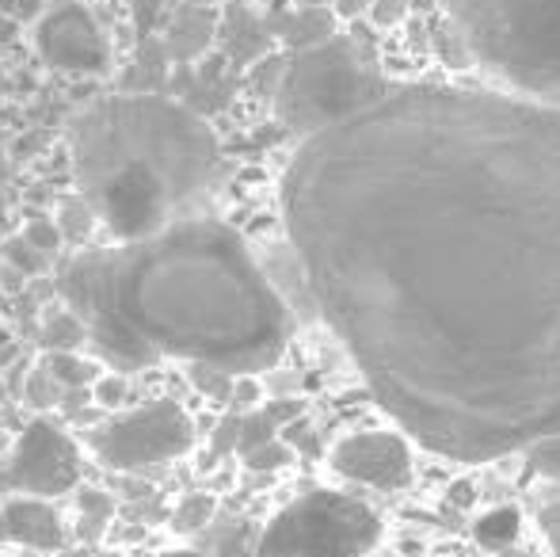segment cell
<instances>
[{"mask_svg": "<svg viewBox=\"0 0 560 557\" xmlns=\"http://www.w3.org/2000/svg\"><path fill=\"white\" fill-rule=\"evenodd\" d=\"M84 451L107 474H145L172 462L187 459L199 443L195 417L176 397H153V402L118 409L112 417H100L81 431Z\"/></svg>", "mask_w": 560, "mask_h": 557, "instance_id": "obj_7", "label": "cell"}, {"mask_svg": "<svg viewBox=\"0 0 560 557\" xmlns=\"http://www.w3.org/2000/svg\"><path fill=\"white\" fill-rule=\"evenodd\" d=\"M23 237L31 241V245L38 248V253H46L54 260V256L66 248V237H61L58 222H54V210H46V214H31L27 222H23Z\"/></svg>", "mask_w": 560, "mask_h": 557, "instance_id": "obj_24", "label": "cell"}, {"mask_svg": "<svg viewBox=\"0 0 560 557\" xmlns=\"http://www.w3.org/2000/svg\"><path fill=\"white\" fill-rule=\"evenodd\" d=\"M302 282L412 443L495 462L560 436V104L408 81L302 138Z\"/></svg>", "mask_w": 560, "mask_h": 557, "instance_id": "obj_1", "label": "cell"}, {"mask_svg": "<svg viewBox=\"0 0 560 557\" xmlns=\"http://www.w3.org/2000/svg\"><path fill=\"white\" fill-rule=\"evenodd\" d=\"M218 515V497L207 489H191L184 492V497L172 504L168 512V527L176 531V535H199V531H207L210 523H214Z\"/></svg>", "mask_w": 560, "mask_h": 557, "instance_id": "obj_16", "label": "cell"}, {"mask_svg": "<svg viewBox=\"0 0 560 557\" xmlns=\"http://www.w3.org/2000/svg\"><path fill=\"white\" fill-rule=\"evenodd\" d=\"M92 405H96L100 417H112L118 409H130V397H133V379L126 371H112L107 367L96 382H92Z\"/></svg>", "mask_w": 560, "mask_h": 557, "instance_id": "obj_19", "label": "cell"}, {"mask_svg": "<svg viewBox=\"0 0 560 557\" xmlns=\"http://www.w3.org/2000/svg\"><path fill=\"white\" fill-rule=\"evenodd\" d=\"M38 363L46 367V374H50L66 394L69 390H92V382L107 371L92 351H43Z\"/></svg>", "mask_w": 560, "mask_h": 557, "instance_id": "obj_13", "label": "cell"}, {"mask_svg": "<svg viewBox=\"0 0 560 557\" xmlns=\"http://www.w3.org/2000/svg\"><path fill=\"white\" fill-rule=\"evenodd\" d=\"M184 374H187V382H191L195 394L207 397V402H214V405H225V409H229L236 374L222 371V367H210V363H187Z\"/></svg>", "mask_w": 560, "mask_h": 557, "instance_id": "obj_20", "label": "cell"}, {"mask_svg": "<svg viewBox=\"0 0 560 557\" xmlns=\"http://www.w3.org/2000/svg\"><path fill=\"white\" fill-rule=\"evenodd\" d=\"M267 405V390H264V379L259 374H236L233 382V397H229V413L244 417V413H256Z\"/></svg>", "mask_w": 560, "mask_h": 557, "instance_id": "obj_25", "label": "cell"}, {"mask_svg": "<svg viewBox=\"0 0 560 557\" xmlns=\"http://www.w3.org/2000/svg\"><path fill=\"white\" fill-rule=\"evenodd\" d=\"M38 348L43 351H89V325L81 313H73L66 302L50 305L38 325Z\"/></svg>", "mask_w": 560, "mask_h": 557, "instance_id": "obj_12", "label": "cell"}, {"mask_svg": "<svg viewBox=\"0 0 560 557\" xmlns=\"http://www.w3.org/2000/svg\"><path fill=\"white\" fill-rule=\"evenodd\" d=\"M328 469L351 485L400 492L412 485L416 474L412 439L397 431H351L328 451Z\"/></svg>", "mask_w": 560, "mask_h": 557, "instance_id": "obj_10", "label": "cell"}, {"mask_svg": "<svg viewBox=\"0 0 560 557\" xmlns=\"http://www.w3.org/2000/svg\"><path fill=\"white\" fill-rule=\"evenodd\" d=\"M54 294L89 325L92 356L126 374L161 363L264 374L298 328L244 233L210 214H179L153 237L66 256Z\"/></svg>", "mask_w": 560, "mask_h": 557, "instance_id": "obj_2", "label": "cell"}, {"mask_svg": "<svg viewBox=\"0 0 560 557\" xmlns=\"http://www.w3.org/2000/svg\"><path fill=\"white\" fill-rule=\"evenodd\" d=\"M12 348V333H8V325H0V356Z\"/></svg>", "mask_w": 560, "mask_h": 557, "instance_id": "obj_30", "label": "cell"}, {"mask_svg": "<svg viewBox=\"0 0 560 557\" xmlns=\"http://www.w3.org/2000/svg\"><path fill=\"white\" fill-rule=\"evenodd\" d=\"M457 38L500 89L560 104V0H446Z\"/></svg>", "mask_w": 560, "mask_h": 557, "instance_id": "obj_4", "label": "cell"}, {"mask_svg": "<svg viewBox=\"0 0 560 557\" xmlns=\"http://www.w3.org/2000/svg\"><path fill=\"white\" fill-rule=\"evenodd\" d=\"M526 462H530V466L538 469L541 477H549V481L560 485V436L534 443L530 451H526Z\"/></svg>", "mask_w": 560, "mask_h": 557, "instance_id": "obj_26", "label": "cell"}, {"mask_svg": "<svg viewBox=\"0 0 560 557\" xmlns=\"http://www.w3.org/2000/svg\"><path fill=\"white\" fill-rule=\"evenodd\" d=\"M328 38H336V12L332 8H298L294 23H290L287 31V43L298 50H310V46H320L328 43Z\"/></svg>", "mask_w": 560, "mask_h": 557, "instance_id": "obj_18", "label": "cell"}, {"mask_svg": "<svg viewBox=\"0 0 560 557\" xmlns=\"http://www.w3.org/2000/svg\"><path fill=\"white\" fill-rule=\"evenodd\" d=\"M241 459L252 474H282V469L298 462V446H290L287 439L279 436V439H267V443L252 446V451L241 454Z\"/></svg>", "mask_w": 560, "mask_h": 557, "instance_id": "obj_23", "label": "cell"}, {"mask_svg": "<svg viewBox=\"0 0 560 557\" xmlns=\"http://www.w3.org/2000/svg\"><path fill=\"white\" fill-rule=\"evenodd\" d=\"M161 557H210V554L195 550V546H168V550H161Z\"/></svg>", "mask_w": 560, "mask_h": 557, "instance_id": "obj_29", "label": "cell"}, {"mask_svg": "<svg viewBox=\"0 0 560 557\" xmlns=\"http://www.w3.org/2000/svg\"><path fill=\"white\" fill-rule=\"evenodd\" d=\"M408 4H412V0H370V20H374L377 27H397V23H405Z\"/></svg>", "mask_w": 560, "mask_h": 557, "instance_id": "obj_27", "label": "cell"}, {"mask_svg": "<svg viewBox=\"0 0 560 557\" xmlns=\"http://www.w3.org/2000/svg\"><path fill=\"white\" fill-rule=\"evenodd\" d=\"M385 520L359 497L310 489L282 504L256 538V557H370Z\"/></svg>", "mask_w": 560, "mask_h": 557, "instance_id": "obj_6", "label": "cell"}, {"mask_svg": "<svg viewBox=\"0 0 560 557\" xmlns=\"http://www.w3.org/2000/svg\"><path fill=\"white\" fill-rule=\"evenodd\" d=\"M77 497V520H81V538H100L115 523V497L100 485H81Z\"/></svg>", "mask_w": 560, "mask_h": 557, "instance_id": "obj_17", "label": "cell"}, {"mask_svg": "<svg viewBox=\"0 0 560 557\" xmlns=\"http://www.w3.org/2000/svg\"><path fill=\"white\" fill-rule=\"evenodd\" d=\"M20 394H23V402L31 405V409H38V413H58V405H61V397H66V390L58 386V382L46 374V367L38 363H31L27 367V374H23V386H20Z\"/></svg>", "mask_w": 560, "mask_h": 557, "instance_id": "obj_21", "label": "cell"}, {"mask_svg": "<svg viewBox=\"0 0 560 557\" xmlns=\"http://www.w3.org/2000/svg\"><path fill=\"white\" fill-rule=\"evenodd\" d=\"M77 192L112 241H141L184 214L222 164L199 112L156 92H118L84 104L66 127Z\"/></svg>", "mask_w": 560, "mask_h": 557, "instance_id": "obj_3", "label": "cell"}, {"mask_svg": "<svg viewBox=\"0 0 560 557\" xmlns=\"http://www.w3.org/2000/svg\"><path fill=\"white\" fill-rule=\"evenodd\" d=\"M518 535H523V512H518L515 504L488 508V512H480L477 523H472V543L492 554L511 550V546L518 543Z\"/></svg>", "mask_w": 560, "mask_h": 557, "instance_id": "obj_14", "label": "cell"}, {"mask_svg": "<svg viewBox=\"0 0 560 557\" xmlns=\"http://www.w3.org/2000/svg\"><path fill=\"white\" fill-rule=\"evenodd\" d=\"M0 260L8 264V268H15L23 279H31V276H43L46 268H50V256L46 253H38L35 245H31L23 233H12V237H4L0 241Z\"/></svg>", "mask_w": 560, "mask_h": 557, "instance_id": "obj_22", "label": "cell"}, {"mask_svg": "<svg viewBox=\"0 0 560 557\" xmlns=\"http://www.w3.org/2000/svg\"><path fill=\"white\" fill-rule=\"evenodd\" d=\"M393 81L377 73V66L351 43L336 35L310 50H298L290 66H282L275 84V115L298 138L354 115L359 107L374 104Z\"/></svg>", "mask_w": 560, "mask_h": 557, "instance_id": "obj_5", "label": "cell"}, {"mask_svg": "<svg viewBox=\"0 0 560 557\" xmlns=\"http://www.w3.org/2000/svg\"><path fill=\"white\" fill-rule=\"evenodd\" d=\"M69 543V523L58 500L4 497L0 500V546L31 554H58Z\"/></svg>", "mask_w": 560, "mask_h": 557, "instance_id": "obj_11", "label": "cell"}, {"mask_svg": "<svg viewBox=\"0 0 560 557\" xmlns=\"http://www.w3.org/2000/svg\"><path fill=\"white\" fill-rule=\"evenodd\" d=\"M84 466L89 451L81 431H73L61 417L35 413L0 454V492L61 500L84 485Z\"/></svg>", "mask_w": 560, "mask_h": 557, "instance_id": "obj_8", "label": "cell"}, {"mask_svg": "<svg viewBox=\"0 0 560 557\" xmlns=\"http://www.w3.org/2000/svg\"><path fill=\"white\" fill-rule=\"evenodd\" d=\"M54 222H58V230H61V237H66V245H77V248L89 245L92 233H96V230H104V225H100L96 207H92V202L84 199L81 192L61 195L58 207H54Z\"/></svg>", "mask_w": 560, "mask_h": 557, "instance_id": "obj_15", "label": "cell"}, {"mask_svg": "<svg viewBox=\"0 0 560 557\" xmlns=\"http://www.w3.org/2000/svg\"><path fill=\"white\" fill-rule=\"evenodd\" d=\"M31 50L46 69L66 77L112 73V38L84 0H50L31 23Z\"/></svg>", "mask_w": 560, "mask_h": 557, "instance_id": "obj_9", "label": "cell"}, {"mask_svg": "<svg viewBox=\"0 0 560 557\" xmlns=\"http://www.w3.org/2000/svg\"><path fill=\"white\" fill-rule=\"evenodd\" d=\"M472 500H477L472 481H454V485H450V504H454V508H469Z\"/></svg>", "mask_w": 560, "mask_h": 557, "instance_id": "obj_28", "label": "cell"}]
</instances>
